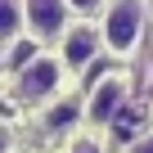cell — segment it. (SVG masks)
Listing matches in <instances>:
<instances>
[{
    "instance_id": "obj_1",
    "label": "cell",
    "mask_w": 153,
    "mask_h": 153,
    "mask_svg": "<svg viewBox=\"0 0 153 153\" xmlns=\"http://www.w3.org/2000/svg\"><path fill=\"white\" fill-rule=\"evenodd\" d=\"M140 27H144V9L135 5V0H122V5H113L108 23H104V36L117 54H131L135 41H140Z\"/></svg>"
},
{
    "instance_id": "obj_2",
    "label": "cell",
    "mask_w": 153,
    "mask_h": 153,
    "mask_svg": "<svg viewBox=\"0 0 153 153\" xmlns=\"http://www.w3.org/2000/svg\"><path fill=\"white\" fill-rule=\"evenodd\" d=\"M59 86V63L54 59H32L18 76V95L23 99H41V95H54Z\"/></svg>"
},
{
    "instance_id": "obj_3",
    "label": "cell",
    "mask_w": 153,
    "mask_h": 153,
    "mask_svg": "<svg viewBox=\"0 0 153 153\" xmlns=\"http://www.w3.org/2000/svg\"><path fill=\"white\" fill-rule=\"evenodd\" d=\"M122 104H126V81L122 76H104L90 95V104H86V113H90V122H108Z\"/></svg>"
},
{
    "instance_id": "obj_4",
    "label": "cell",
    "mask_w": 153,
    "mask_h": 153,
    "mask_svg": "<svg viewBox=\"0 0 153 153\" xmlns=\"http://www.w3.org/2000/svg\"><path fill=\"white\" fill-rule=\"evenodd\" d=\"M27 27L36 36H54L63 27V0H27Z\"/></svg>"
},
{
    "instance_id": "obj_5",
    "label": "cell",
    "mask_w": 153,
    "mask_h": 153,
    "mask_svg": "<svg viewBox=\"0 0 153 153\" xmlns=\"http://www.w3.org/2000/svg\"><path fill=\"white\" fill-rule=\"evenodd\" d=\"M90 54H95V36H90V32L68 36V45H63V63H68V68H86Z\"/></svg>"
},
{
    "instance_id": "obj_6",
    "label": "cell",
    "mask_w": 153,
    "mask_h": 153,
    "mask_svg": "<svg viewBox=\"0 0 153 153\" xmlns=\"http://www.w3.org/2000/svg\"><path fill=\"white\" fill-rule=\"evenodd\" d=\"M14 32H18V9H14V0H0V41Z\"/></svg>"
},
{
    "instance_id": "obj_7",
    "label": "cell",
    "mask_w": 153,
    "mask_h": 153,
    "mask_svg": "<svg viewBox=\"0 0 153 153\" xmlns=\"http://www.w3.org/2000/svg\"><path fill=\"white\" fill-rule=\"evenodd\" d=\"M68 122H76V104H59V108L45 117V126H50V131H63Z\"/></svg>"
},
{
    "instance_id": "obj_8",
    "label": "cell",
    "mask_w": 153,
    "mask_h": 153,
    "mask_svg": "<svg viewBox=\"0 0 153 153\" xmlns=\"http://www.w3.org/2000/svg\"><path fill=\"white\" fill-rule=\"evenodd\" d=\"M135 153H153V135H144V140L135 144Z\"/></svg>"
},
{
    "instance_id": "obj_9",
    "label": "cell",
    "mask_w": 153,
    "mask_h": 153,
    "mask_svg": "<svg viewBox=\"0 0 153 153\" xmlns=\"http://www.w3.org/2000/svg\"><path fill=\"white\" fill-rule=\"evenodd\" d=\"M72 5H76V9H81V14H90V9L99 5V0H72Z\"/></svg>"
},
{
    "instance_id": "obj_10",
    "label": "cell",
    "mask_w": 153,
    "mask_h": 153,
    "mask_svg": "<svg viewBox=\"0 0 153 153\" xmlns=\"http://www.w3.org/2000/svg\"><path fill=\"white\" fill-rule=\"evenodd\" d=\"M72 153H99V149H95L90 140H81V144H76V149H72Z\"/></svg>"
},
{
    "instance_id": "obj_11",
    "label": "cell",
    "mask_w": 153,
    "mask_h": 153,
    "mask_svg": "<svg viewBox=\"0 0 153 153\" xmlns=\"http://www.w3.org/2000/svg\"><path fill=\"white\" fill-rule=\"evenodd\" d=\"M5 149H9V131L0 126V153H5Z\"/></svg>"
}]
</instances>
